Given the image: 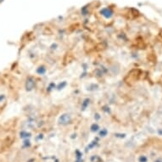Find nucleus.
<instances>
[{"label":"nucleus","instance_id":"7ed1b4c3","mask_svg":"<svg viewBox=\"0 0 162 162\" xmlns=\"http://www.w3.org/2000/svg\"><path fill=\"white\" fill-rule=\"evenodd\" d=\"M138 161H139V162H147V158L144 156V155H142V156H140L139 157V159H138Z\"/></svg>","mask_w":162,"mask_h":162},{"label":"nucleus","instance_id":"39448f33","mask_svg":"<svg viewBox=\"0 0 162 162\" xmlns=\"http://www.w3.org/2000/svg\"><path fill=\"white\" fill-rule=\"evenodd\" d=\"M161 114H162V108H161Z\"/></svg>","mask_w":162,"mask_h":162},{"label":"nucleus","instance_id":"f257e3e1","mask_svg":"<svg viewBox=\"0 0 162 162\" xmlns=\"http://www.w3.org/2000/svg\"><path fill=\"white\" fill-rule=\"evenodd\" d=\"M70 116H69V115H63V116H60V123H61V124H66V123H68L69 122H70Z\"/></svg>","mask_w":162,"mask_h":162},{"label":"nucleus","instance_id":"f03ea898","mask_svg":"<svg viewBox=\"0 0 162 162\" xmlns=\"http://www.w3.org/2000/svg\"><path fill=\"white\" fill-rule=\"evenodd\" d=\"M101 14H102L103 15H104L106 18H109V17L111 16V15H112V11H111L110 9H104L101 11Z\"/></svg>","mask_w":162,"mask_h":162},{"label":"nucleus","instance_id":"423d86ee","mask_svg":"<svg viewBox=\"0 0 162 162\" xmlns=\"http://www.w3.org/2000/svg\"><path fill=\"white\" fill-rule=\"evenodd\" d=\"M1 1H3V0H0V2H1Z\"/></svg>","mask_w":162,"mask_h":162},{"label":"nucleus","instance_id":"20e7f679","mask_svg":"<svg viewBox=\"0 0 162 162\" xmlns=\"http://www.w3.org/2000/svg\"><path fill=\"white\" fill-rule=\"evenodd\" d=\"M155 162H162L161 160H157V161H155Z\"/></svg>","mask_w":162,"mask_h":162}]
</instances>
